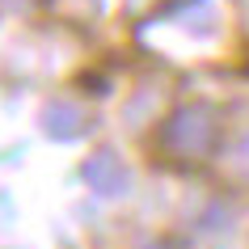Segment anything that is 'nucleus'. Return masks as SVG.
Instances as JSON below:
<instances>
[{
	"instance_id": "obj_1",
	"label": "nucleus",
	"mask_w": 249,
	"mask_h": 249,
	"mask_svg": "<svg viewBox=\"0 0 249 249\" xmlns=\"http://www.w3.org/2000/svg\"><path fill=\"white\" fill-rule=\"evenodd\" d=\"M211 135H215V123H211V110L203 106H190V110H178V114L165 123V148L173 152H182V157H203L211 148Z\"/></svg>"
},
{
	"instance_id": "obj_2",
	"label": "nucleus",
	"mask_w": 249,
	"mask_h": 249,
	"mask_svg": "<svg viewBox=\"0 0 249 249\" xmlns=\"http://www.w3.org/2000/svg\"><path fill=\"white\" fill-rule=\"evenodd\" d=\"M80 178L97 190L102 198H118V195H127V165L114 157V152H93L85 165H80Z\"/></svg>"
},
{
	"instance_id": "obj_3",
	"label": "nucleus",
	"mask_w": 249,
	"mask_h": 249,
	"mask_svg": "<svg viewBox=\"0 0 249 249\" xmlns=\"http://www.w3.org/2000/svg\"><path fill=\"white\" fill-rule=\"evenodd\" d=\"M42 131L51 135V140H76V135L89 131V118L80 114L76 106L55 102V106H47V114H42Z\"/></svg>"
},
{
	"instance_id": "obj_4",
	"label": "nucleus",
	"mask_w": 249,
	"mask_h": 249,
	"mask_svg": "<svg viewBox=\"0 0 249 249\" xmlns=\"http://www.w3.org/2000/svg\"><path fill=\"white\" fill-rule=\"evenodd\" d=\"M236 165H241V169L249 173V131L241 135V144H236Z\"/></svg>"
}]
</instances>
